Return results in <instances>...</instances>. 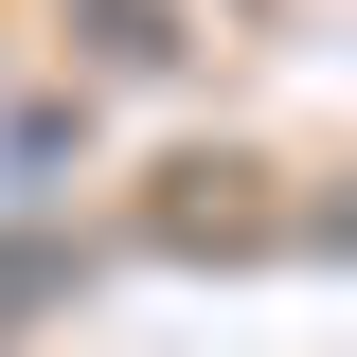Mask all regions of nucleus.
<instances>
[{
    "instance_id": "nucleus-1",
    "label": "nucleus",
    "mask_w": 357,
    "mask_h": 357,
    "mask_svg": "<svg viewBox=\"0 0 357 357\" xmlns=\"http://www.w3.org/2000/svg\"><path fill=\"white\" fill-rule=\"evenodd\" d=\"M36 286H54V250H0V304H36Z\"/></svg>"
}]
</instances>
